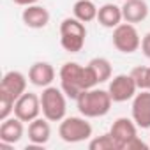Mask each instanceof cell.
Instances as JSON below:
<instances>
[{
    "mask_svg": "<svg viewBox=\"0 0 150 150\" xmlns=\"http://www.w3.org/2000/svg\"><path fill=\"white\" fill-rule=\"evenodd\" d=\"M21 20H23V23H25L28 28L39 30V28L48 27V23H50V11H48L44 6L34 4V6H28V7L23 9Z\"/></svg>",
    "mask_w": 150,
    "mask_h": 150,
    "instance_id": "13",
    "label": "cell"
},
{
    "mask_svg": "<svg viewBox=\"0 0 150 150\" xmlns=\"http://www.w3.org/2000/svg\"><path fill=\"white\" fill-rule=\"evenodd\" d=\"M14 103L16 99L0 92V120H6L11 117V113H14Z\"/></svg>",
    "mask_w": 150,
    "mask_h": 150,
    "instance_id": "21",
    "label": "cell"
},
{
    "mask_svg": "<svg viewBox=\"0 0 150 150\" xmlns=\"http://www.w3.org/2000/svg\"><path fill=\"white\" fill-rule=\"evenodd\" d=\"M108 92H110L113 103H125L136 96L138 87L131 74H117L108 85Z\"/></svg>",
    "mask_w": 150,
    "mask_h": 150,
    "instance_id": "8",
    "label": "cell"
},
{
    "mask_svg": "<svg viewBox=\"0 0 150 150\" xmlns=\"http://www.w3.org/2000/svg\"><path fill=\"white\" fill-rule=\"evenodd\" d=\"M58 136L65 143H80L92 136V125L87 117H65L60 120Z\"/></svg>",
    "mask_w": 150,
    "mask_h": 150,
    "instance_id": "5",
    "label": "cell"
},
{
    "mask_svg": "<svg viewBox=\"0 0 150 150\" xmlns=\"http://www.w3.org/2000/svg\"><path fill=\"white\" fill-rule=\"evenodd\" d=\"M41 96H35L34 92H25L20 96L14 103V117H18L21 122H32L41 115Z\"/></svg>",
    "mask_w": 150,
    "mask_h": 150,
    "instance_id": "7",
    "label": "cell"
},
{
    "mask_svg": "<svg viewBox=\"0 0 150 150\" xmlns=\"http://www.w3.org/2000/svg\"><path fill=\"white\" fill-rule=\"evenodd\" d=\"M129 74L132 76V80L136 81L138 90H146V74H148V67L138 65V67H134Z\"/></svg>",
    "mask_w": 150,
    "mask_h": 150,
    "instance_id": "22",
    "label": "cell"
},
{
    "mask_svg": "<svg viewBox=\"0 0 150 150\" xmlns=\"http://www.w3.org/2000/svg\"><path fill=\"white\" fill-rule=\"evenodd\" d=\"M13 2H14L16 6H21V7H28V6H34V4H37L39 0H13Z\"/></svg>",
    "mask_w": 150,
    "mask_h": 150,
    "instance_id": "25",
    "label": "cell"
},
{
    "mask_svg": "<svg viewBox=\"0 0 150 150\" xmlns=\"http://www.w3.org/2000/svg\"><path fill=\"white\" fill-rule=\"evenodd\" d=\"M88 148L90 150H118V145L113 139V136L110 132H106V134H101V136L90 139Z\"/></svg>",
    "mask_w": 150,
    "mask_h": 150,
    "instance_id": "20",
    "label": "cell"
},
{
    "mask_svg": "<svg viewBox=\"0 0 150 150\" xmlns=\"http://www.w3.org/2000/svg\"><path fill=\"white\" fill-rule=\"evenodd\" d=\"M131 115L139 129H150V90H139L132 97Z\"/></svg>",
    "mask_w": 150,
    "mask_h": 150,
    "instance_id": "10",
    "label": "cell"
},
{
    "mask_svg": "<svg viewBox=\"0 0 150 150\" xmlns=\"http://www.w3.org/2000/svg\"><path fill=\"white\" fill-rule=\"evenodd\" d=\"M111 104H113V99L110 92L103 88H96V87L85 90L76 99L78 111L87 118H99V117L108 115L111 110Z\"/></svg>",
    "mask_w": 150,
    "mask_h": 150,
    "instance_id": "2",
    "label": "cell"
},
{
    "mask_svg": "<svg viewBox=\"0 0 150 150\" xmlns=\"http://www.w3.org/2000/svg\"><path fill=\"white\" fill-rule=\"evenodd\" d=\"M141 51L146 58H150V32H146L141 37Z\"/></svg>",
    "mask_w": 150,
    "mask_h": 150,
    "instance_id": "24",
    "label": "cell"
},
{
    "mask_svg": "<svg viewBox=\"0 0 150 150\" xmlns=\"http://www.w3.org/2000/svg\"><path fill=\"white\" fill-rule=\"evenodd\" d=\"M55 80V69L50 62H35L28 69V81L34 87L46 88Z\"/></svg>",
    "mask_w": 150,
    "mask_h": 150,
    "instance_id": "12",
    "label": "cell"
},
{
    "mask_svg": "<svg viewBox=\"0 0 150 150\" xmlns=\"http://www.w3.org/2000/svg\"><path fill=\"white\" fill-rule=\"evenodd\" d=\"M122 20H124L122 7H118L115 4H104L97 11V21L104 28H115V27H118L122 23Z\"/></svg>",
    "mask_w": 150,
    "mask_h": 150,
    "instance_id": "17",
    "label": "cell"
},
{
    "mask_svg": "<svg viewBox=\"0 0 150 150\" xmlns=\"http://www.w3.org/2000/svg\"><path fill=\"white\" fill-rule=\"evenodd\" d=\"M87 65L92 69V72H94L97 83H106L108 80H111L113 69H111V64H110L108 58H104V57H96V58H92Z\"/></svg>",
    "mask_w": 150,
    "mask_h": 150,
    "instance_id": "19",
    "label": "cell"
},
{
    "mask_svg": "<svg viewBox=\"0 0 150 150\" xmlns=\"http://www.w3.org/2000/svg\"><path fill=\"white\" fill-rule=\"evenodd\" d=\"M41 111L42 117L50 122H60L65 118L67 113V96L62 88L57 87H46L41 94Z\"/></svg>",
    "mask_w": 150,
    "mask_h": 150,
    "instance_id": "4",
    "label": "cell"
},
{
    "mask_svg": "<svg viewBox=\"0 0 150 150\" xmlns=\"http://www.w3.org/2000/svg\"><path fill=\"white\" fill-rule=\"evenodd\" d=\"M21 138H23V122L18 117H9V118L2 120V125H0V141L14 145Z\"/></svg>",
    "mask_w": 150,
    "mask_h": 150,
    "instance_id": "16",
    "label": "cell"
},
{
    "mask_svg": "<svg viewBox=\"0 0 150 150\" xmlns=\"http://www.w3.org/2000/svg\"><path fill=\"white\" fill-rule=\"evenodd\" d=\"M0 92H4L14 99L23 96L27 92V78L20 71H9L4 74L2 81H0Z\"/></svg>",
    "mask_w": 150,
    "mask_h": 150,
    "instance_id": "11",
    "label": "cell"
},
{
    "mask_svg": "<svg viewBox=\"0 0 150 150\" xmlns=\"http://www.w3.org/2000/svg\"><path fill=\"white\" fill-rule=\"evenodd\" d=\"M97 6L92 0H76V4L72 6V14L83 23H90L97 20Z\"/></svg>",
    "mask_w": 150,
    "mask_h": 150,
    "instance_id": "18",
    "label": "cell"
},
{
    "mask_svg": "<svg viewBox=\"0 0 150 150\" xmlns=\"http://www.w3.org/2000/svg\"><path fill=\"white\" fill-rule=\"evenodd\" d=\"M122 16L127 23H141L148 16V6L145 0H125L122 6Z\"/></svg>",
    "mask_w": 150,
    "mask_h": 150,
    "instance_id": "14",
    "label": "cell"
},
{
    "mask_svg": "<svg viewBox=\"0 0 150 150\" xmlns=\"http://www.w3.org/2000/svg\"><path fill=\"white\" fill-rule=\"evenodd\" d=\"M148 146H150V145L143 143V141H141V139L136 136V138H134V139H132V141H131L127 146H125V150H138V148H141V150H146Z\"/></svg>",
    "mask_w": 150,
    "mask_h": 150,
    "instance_id": "23",
    "label": "cell"
},
{
    "mask_svg": "<svg viewBox=\"0 0 150 150\" xmlns=\"http://www.w3.org/2000/svg\"><path fill=\"white\" fill-rule=\"evenodd\" d=\"M50 136H51V127H50L48 118L37 117L35 120H32L28 124V139H30V143L42 146L50 141Z\"/></svg>",
    "mask_w": 150,
    "mask_h": 150,
    "instance_id": "15",
    "label": "cell"
},
{
    "mask_svg": "<svg viewBox=\"0 0 150 150\" xmlns=\"http://www.w3.org/2000/svg\"><path fill=\"white\" fill-rule=\"evenodd\" d=\"M146 90H150V67H148V74H146Z\"/></svg>",
    "mask_w": 150,
    "mask_h": 150,
    "instance_id": "26",
    "label": "cell"
},
{
    "mask_svg": "<svg viewBox=\"0 0 150 150\" xmlns=\"http://www.w3.org/2000/svg\"><path fill=\"white\" fill-rule=\"evenodd\" d=\"M58 76H60V88L69 99H74V101L85 90L99 85L92 69L88 65H80L78 62H65L60 67Z\"/></svg>",
    "mask_w": 150,
    "mask_h": 150,
    "instance_id": "1",
    "label": "cell"
},
{
    "mask_svg": "<svg viewBox=\"0 0 150 150\" xmlns=\"http://www.w3.org/2000/svg\"><path fill=\"white\" fill-rule=\"evenodd\" d=\"M87 39L85 23L78 18H65L60 23V46L67 53H78L83 50Z\"/></svg>",
    "mask_w": 150,
    "mask_h": 150,
    "instance_id": "3",
    "label": "cell"
},
{
    "mask_svg": "<svg viewBox=\"0 0 150 150\" xmlns=\"http://www.w3.org/2000/svg\"><path fill=\"white\" fill-rule=\"evenodd\" d=\"M138 125L132 118H125V117H120L117 118L113 124H111V129H110V134L113 136V139L117 141L118 145V150H125V146L138 136Z\"/></svg>",
    "mask_w": 150,
    "mask_h": 150,
    "instance_id": "9",
    "label": "cell"
},
{
    "mask_svg": "<svg viewBox=\"0 0 150 150\" xmlns=\"http://www.w3.org/2000/svg\"><path fill=\"white\" fill-rule=\"evenodd\" d=\"M113 46L120 53H134L141 48V37L132 23H120L118 27L113 28Z\"/></svg>",
    "mask_w": 150,
    "mask_h": 150,
    "instance_id": "6",
    "label": "cell"
}]
</instances>
